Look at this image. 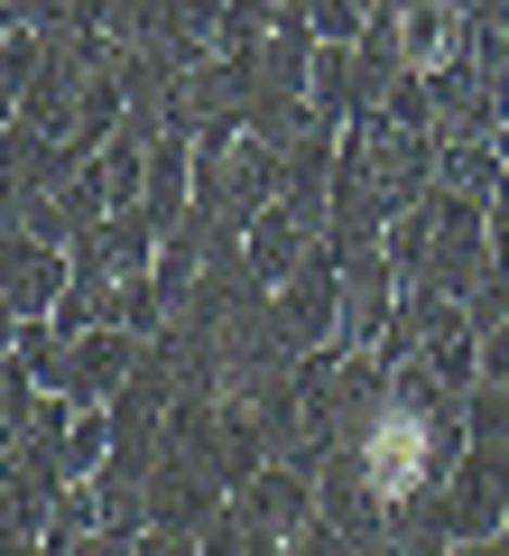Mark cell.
<instances>
[{
  "instance_id": "obj_7",
  "label": "cell",
  "mask_w": 509,
  "mask_h": 556,
  "mask_svg": "<svg viewBox=\"0 0 509 556\" xmlns=\"http://www.w3.org/2000/svg\"><path fill=\"white\" fill-rule=\"evenodd\" d=\"M306 102L333 121V130L371 121V102H361V56H353V47H315V84H306Z\"/></svg>"
},
{
  "instance_id": "obj_5",
  "label": "cell",
  "mask_w": 509,
  "mask_h": 556,
  "mask_svg": "<svg viewBox=\"0 0 509 556\" xmlns=\"http://www.w3.org/2000/svg\"><path fill=\"white\" fill-rule=\"evenodd\" d=\"M427 130H435V149H491L500 139V102H491V84L472 65H435L427 75Z\"/></svg>"
},
{
  "instance_id": "obj_9",
  "label": "cell",
  "mask_w": 509,
  "mask_h": 556,
  "mask_svg": "<svg viewBox=\"0 0 509 556\" xmlns=\"http://www.w3.org/2000/svg\"><path fill=\"white\" fill-rule=\"evenodd\" d=\"M0 20H10V28H65V20H75V0H0Z\"/></svg>"
},
{
  "instance_id": "obj_2",
  "label": "cell",
  "mask_w": 509,
  "mask_h": 556,
  "mask_svg": "<svg viewBox=\"0 0 509 556\" xmlns=\"http://www.w3.org/2000/svg\"><path fill=\"white\" fill-rule=\"evenodd\" d=\"M232 519L251 529L259 556H296L315 529V473H296V464H269V473H251L232 492Z\"/></svg>"
},
{
  "instance_id": "obj_8",
  "label": "cell",
  "mask_w": 509,
  "mask_h": 556,
  "mask_svg": "<svg viewBox=\"0 0 509 556\" xmlns=\"http://www.w3.org/2000/svg\"><path fill=\"white\" fill-rule=\"evenodd\" d=\"M306 28L325 47H361V28H371V0H306Z\"/></svg>"
},
{
  "instance_id": "obj_12",
  "label": "cell",
  "mask_w": 509,
  "mask_h": 556,
  "mask_svg": "<svg viewBox=\"0 0 509 556\" xmlns=\"http://www.w3.org/2000/svg\"><path fill=\"white\" fill-rule=\"evenodd\" d=\"M445 10H454V20H472V10H491V0H445Z\"/></svg>"
},
{
  "instance_id": "obj_4",
  "label": "cell",
  "mask_w": 509,
  "mask_h": 556,
  "mask_svg": "<svg viewBox=\"0 0 509 556\" xmlns=\"http://www.w3.org/2000/svg\"><path fill=\"white\" fill-rule=\"evenodd\" d=\"M269 306H278V334H288L296 353H343V260H333V241L278 288Z\"/></svg>"
},
{
  "instance_id": "obj_10",
  "label": "cell",
  "mask_w": 509,
  "mask_h": 556,
  "mask_svg": "<svg viewBox=\"0 0 509 556\" xmlns=\"http://www.w3.org/2000/svg\"><path fill=\"white\" fill-rule=\"evenodd\" d=\"M75 556H139V538H120V529H93V538H75Z\"/></svg>"
},
{
  "instance_id": "obj_11",
  "label": "cell",
  "mask_w": 509,
  "mask_h": 556,
  "mask_svg": "<svg viewBox=\"0 0 509 556\" xmlns=\"http://www.w3.org/2000/svg\"><path fill=\"white\" fill-rule=\"evenodd\" d=\"M445 556H509L500 538H472V547H445Z\"/></svg>"
},
{
  "instance_id": "obj_6",
  "label": "cell",
  "mask_w": 509,
  "mask_h": 556,
  "mask_svg": "<svg viewBox=\"0 0 509 556\" xmlns=\"http://www.w3.org/2000/svg\"><path fill=\"white\" fill-rule=\"evenodd\" d=\"M65 288H75V251H56V241H10V325L56 316Z\"/></svg>"
},
{
  "instance_id": "obj_1",
  "label": "cell",
  "mask_w": 509,
  "mask_h": 556,
  "mask_svg": "<svg viewBox=\"0 0 509 556\" xmlns=\"http://www.w3.org/2000/svg\"><path fill=\"white\" fill-rule=\"evenodd\" d=\"M278 195H288V159H278L259 130L222 139V149H195V214L214 223V232H251L259 214H278Z\"/></svg>"
},
{
  "instance_id": "obj_3",
  "label": "cell",
  "mask_w": 509,
  "mask_h": 556,
  "mask_svg": "<svg viewBox=\"0 0 509 556\" xmlns=\"http://www.w3.org/2000/svg\"><path fill=\"white\" fill-rule=\"evenodd\" d=\"M139 353H149V343L120 334V325H102V334H65V353H56V371H47V390L75 399V408H112V399L130 390Z\"/></svg>"
}]
</instances>
